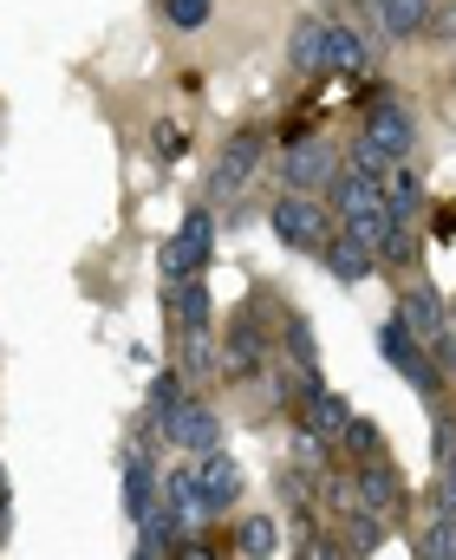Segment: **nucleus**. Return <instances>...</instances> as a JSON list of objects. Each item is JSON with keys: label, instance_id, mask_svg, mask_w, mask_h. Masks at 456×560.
I'll return each instance as SVG.
<instances>
[{"label": "nucleus", "instance_id": "f257e3e1", "mask_svg": "<svg viewBox=\"0 0 456 560\" xmlns=\"http://www.w3.org/2000/svg\"><path fill=\"white\" fill-rule=\"evenodd\" d=\"M268 229H274L288 248H301V255H326V242L339 235V229H332V209H326L319 196H301V189H288V196L268 202Z\"/></svg>", "mask_w": 456, "mask_h": 560}, {"label": "nucleus", "instance_id": "f03ea898", "mask_svg": "<svg viewBox=\"0 0 456 560\" xmlns=\"http://www.w3.org/2000/svg\"><path fill=\"white\" fill-rule=\"evenodd\" d=\"M378 352H385V359L398 365V378H405L411 392H424L431 405L444 398V365H437V352H431L424 339H411V332H405L398 319H385V326H378Z\"/></svg>", "mask_w": 456, "mask_h": 560}, {"label": "nucleus", "instance_id": "7ed1b4c3", "mask_svg": "<svg viewBox=\"0 0 456 560\" xmlns=\"http://www.w3.org/2000/svg\"><path fill=\"white\" fill-rule=\"evenodd\" d=\"M274 365V339H268V313L261 306H242L229 319V339H222V372L229 378H255Z\"/></svg>", "mask_w": 456, "mask_h": 560}, {"label": "nucleus", "instance_id": "20e7f679", "mask_svg": "<svg viewBox=\"0 0 456 560\" xmlns=\"http://www.w3.org/2000/svg\"><path fill=\"white\" fill-rule=\"evenodd\" d=\"M215 261V215L209 209H189L176 222V235L163 242V280H196Z\"/></svg>", "mask_w": 456, "mask_h": 560}, {"label": "nucleus", "instance_id": "39448f33", "mask_svg": "<svg viewBox=\"0 0 456 560\" xmlns=\"http://www.w3.org/2000/svg\"><path fill=\"white\" fill-rule=\"evenodd\" d=\"M365 143L378 150L385 170H391V163H411V150H418V118H411V105H405L398 92H385V98L365 112Z\"/></svg>", "mask_w": 456, "mask_h": 560}, {"label": "nucleus", "instance_id": "423d86ee", "mask_svg": "<svg viewBox=\"0 0 456 560\" xmlns=\"http://www.w3.org/2000/svg\"><path fill=\"white\" fill-rule=\"evenodd\" d=\"M339 150L326 138H294L288 143V156H281V183L288 189H301V196H332V183H339Z\"/></svg>", "mask_w": 456, "mask_h": 560}, {"label": "nucleus", "instance_id": "0eeeda50", "mask_svg": "<svg viewBox=\"0 0 456 560\" xmlns=\"http://www.w3.org/2000/svg\"><path fill=\"white\" fill-rule=\"evenodd\" d=\"M261 156H268V131L261 125H248V131H235V138L222 143V156H215V170H209V196L215 202H229V196H242V183L261 170Z\"/></svg>", "mask_w": 456, "mask_h": 560}, {"label": "nucleus", "instance_id": "6e6552de", "mask_svg": "<svg viewBox=\"0 0 456 560\" xmlns=\"http://www.w3.org/2000/svg\"><path fill=\"white\" fill-rule=\"evenodd\" d=\"M352 502H359L365 515H378V522H398V515H405V482H398V469H391L385 456H378V463H359Z\"/></svg>", "mask_w": 456, "mask_h": 560}, {"label": "nucleus", "instance_id": "1a4fd4ad", "mask_svg": "<svg viewBox=\"0 0 456 560\" xmlns=\"http://www.w3.org/2000/svg\"><path fill=\"white\" fill-rule=\"evenodd\" d=\"M163 443H176V450H189V456H209V450H222V418H215L202 398H183V411L163 423Z\"/></svg>", "mask_w": 456, "mask_h": 560}, {"label": "nucleus", "instance_id": "9d476101", "mask_svg": "<svg viewBox=\"0 0 456 560\" xmlns=\"http://www.w3.org/2000/svg\"><path fill=\"white\" fill-rule=\"evenodd\" d=\"M294 411H301V430L306 436H319V443H339L346 423H352V405H346L339 392H326V385H301Z\"/></svg>", "mask_w": 456, "mask_h": 560}, {"label": "nucleus", "instance_id": "9b49d317", "mask_svg": "<svg viewBox=\"0 0 456 560\" xmlns=\"http://www.w3.org/2000/svg\"><path fill=\"white\" fill-rule=\"evenodd\" d=\"M411 339H424V346H437L444 332H451V313H444V300H437V287L424 280V287H405V300H398V313H391Z\"/></svg>", "mask_w": 456, "mask_h": 560}, {"label": "nucleus", "instance_id": "f8f14e48", "mask_svg": "<svg viewBox=\"0 0 456 560\" xmlns=\"http://www.w3.org/2000/svg\"><path fill=\"white\" fill-rule=\"evenodd\" d=\"M288 59H294V72H306V79H319V72H339V59H332V20H319V13L294 20Z\"/></svg>", "mask_w": 456, "mask_h": 560}, {"label": "nucleus", "instance_id": "ddd939ff", "mask_svg": "<svg viewBox=\"0 0 456 560\" xmlns=\"http://www.w3.org/2000/svg\"><path fill=\"white\" fill-rule=\"evenodd\" d=\"M163 313L176 319V332H202L215 326V300H209V280H163Z\"/></svg>", "mask_w": 456, "mask_h": 560}, {"label": "nucleus", "instance_id": "4468645a", "mask_svg": "<svg viewBox=\"0 0 456 560\" xmlns=\"http://www.w3.org/2000/svg\"><path fill=\"white\" fill-rule=\"evenodd\" d=\"M189 469H196V482H202V495H209V509H215V515L242 502V482H248V476H242V463H235V456L209 450V456H196Z\"/></svg>", "mask_w": 456, "mask_h": 560}, {"label": "nucleus", "instance_id": "2eb2a0df", "mask_svg": "<svg viewBox=\"0 0 456 560\" xmlns=\"http://www.w3.org/2000/svg\"><path fill=\"white\" fill-rule=\"evenodd\" d=\"M163 502H169V515H176L189 535H202V528L215 522V509H209V495H202L196 469H169V476H163Z\"/></svg>", "mask_w": 456, "mask_h": 560}, {"label": "nucleus", "instance_id": "dca6fc26", "mask_svg": "<svg viewBox=\"0 0 456 560\" xmlns=\"http://www.w3.org/2000/svg\"><path fill=\"white\" fill-rule=\"evenodd\" d=\"M156 509H163V502H156V463L131 443V450H125V515H131L138 528H151Z\"/></svg>", "mask_w": 456, "mask_h": 560}, {"label": "nucleus", "instance_id": "f3484780", "mask_svg": "<svg viewBox=\"0 0 456 560\" xmlns=\"http://www.w3.org/2000/svg\"><path fill=\"white\" fill-rule=\"evenodd\" d=\"M281 352H288V372H294V385H319V339H313V326H306V313H281Z\"/></svg>", "mask_w": 456, "mask_h": 560}, {"label": "nucleus", "instance_id": "a211bd4d", "mask_svg": "<svg viewBox=\"0 0 456 560\" xmlns=\"http://www.w3.org/2000/svg\"><path fill=\"white\" fill-rule=\"evenodd\" d=\"M385 209H391V222H405V229L424 215V176H418L411 163H391V170H385Z\"/></svg>", "mask_w": 456, "mask_h": 560}, {"label": "nucleus", "instance_id": "6ab92c4d", "mask_svg": "<svg viewBox=\"0 0 456 560\" xmlns=\"http://www.w3.org/2000/svg\"><path fill=\"white\" fill-rule=\"evenodd\" d=\"M326 268H332V280H346V287H352V280H365L372 268H378V255H372L365 242H352V235L339 229V235L326 242Z\"/></svg>", "mask_w": 456, "mask_h": 560}, {"label": "nucleus", "instance_id": "aec40b11", "mask_svg": "<svg viewBox=\"0 0 456 560\" xmlns=\"http://www.w3.org/2000/svg\"><path fill=\"white\" fill-rule=\"evenodd\" d=\"M372 13L391 39H418L431 26V0H372Z\"/></svg>", "mask_w": 456, "mask_h": 560}, {"label": "nucleus", "instance_id": "412c9836", "mask_svg": "<svg viewBox=\"0 0 456 560\" xmlns=\"http://www.w3.org/2000/svg\"><path fill=\"white\" fill-rule=\"evenodd\" d=\"M235 548H242V560H274V548H281V522H274V515H248L242 535H235Z\"/></svg>", "mask_w": 456, "mask_h": 560}, {"label": "nucleus", "instance_id": "4be33fe9", "mask_svg": "<svg viewBox=\"0 0 456 560\" xmlns=\"http://www.w3.org/2000/svg\"><path fill=\"white\" fill-rule=\"evenodd\" d=\"M176 411H183V378H176V372H163V378H151V405H144V418L163 430Z\"/></svg>", "mask_w": 456, "mask_h": 560}, {"label": "nucleus", "instance_id": "5701e85b", "mask_svg": "<svg viewBox=\"0 0 456 560\" xmlns=\"http://www.w3.org/2000/svg\"><path fill=\"white\" fill-rule=\"evenodd\" d=\"M215 365H222V352H215L209 326H202V332H183V372H189V378H209Z\"/></svg>", "mask_w": 456, "mask_h": 560}, {"label": "nucleus", "instance_id": "b1692460", "mask_svg": "<svg viewBox=\"0 0 456 560\" xmlns=\"http://www.w3.org/2000/svg\"><path fill=\"white\" fill-rule=\"evenodd\" d=\"M378 261H385V268H411V261H418V235H411L405 222H391L385 242H378Z\"/></svg>", "mask_w": 456, "mask_h": 560}, {"label": "nucleus", "instance_id": "393cba45", "mask_svg": "<svg viewBox=\"0 0 456 560\" xmlns=\"http://www.w3.org/2000/svg\"><path fill=\"white\" fill-rule=\"evenodd\" d=\"M209 13H215V0H163V20H169V26H183V33L209 26Z\"/></svg>", "mask_w": 456, "mask_h": 560}, {"label": "nucleus", "instance_id": "a878e982", "mask_svg": "<svg viewBox=\"0 0 456 560\" xmlns=\"http://www.w3.org/2000/svg\"><path fill=\"white\" fill-rule=\"evenodd\" d=\"M301 560H359L346 541H332V535H319V528H306L301 535Z\"/></svg>", "mask_w": 456, "mask_h": 560}, {"label": "nucleus", "instance_id": "bb28decb", "mask_svg": "<svg viewBox=\"0 0 456 560\" xmlns=\"http://www.w3.org/2000/svg\"><path fill=\"white\" fill-rule=\"evenodd\" d=\"M339 443H346V450H352L359 463H372V456H378V430H372L365 418H352V423H346V436H339Z\"/></svg>", "mask_w": 456, "mask_h": 560}, {"label": "nucleus", "instance_id": "cd10ccee", "mask_svg": "<svg viewBox=\"0 0 456 560\" xmlns=\"http://www.w3.org/2000/svg\"><path fill=\"white\" fill-rule=\"evenodd\" d=\"M176 150H183V131L176 125H156V163H176Z\"/></svg>", "mask_w": 456, "mask_h": 560}, {"label": "nucleus", "instance_id": "c85d7f7f", "mask_svg": "<svg viewBox=\"0 0 456 560\" xmlns=\"http://www.w3.org/2000/svg\"><path fill=\"white\" fill-rule=\"evenodd\" d=\"M431 352H437V365H444V378H456V326L444 332V339H437V346H431Z\"/></svg>", "mask_w": 456, "mask_h": 560}, {"label": "nucleus", "instance_id": "c756f323", "mask_svg": "<svg viewBox=\"0 0 456 560\" xmlns=\"http://www.w3.org/2000/svg\"><path fill=\"white\" fill-rule=\"evenodd\" d=\"M444 502H451V509H456V456H451V463H444Z\"/></svg>", "mask_w": 456, "mask_h": 560}, {"label": "nucleus", "instance_id": "7c9ffc66", "mask_svg": "<svg viewBox=\"0 0 456 560\" xmlns=\"http://www.w3.org/2000/svg\"><path fill=\"white\" fill-rule=\"evenodd\" d=\"M189 560H215V555H189Z\"/></svg>", "mask_w": 456, "mask_h": 560}, {"label": "nucleus", "instance_id": "2f4dec72", "mask_svg": "<svg viewBox=\"0 0 456 560\" xmlns=\"http://www.w3.org/2000/svg\"><path fill=\"white\" fill-rule=\"evenodd\" d=\"M451 326H456V306H451Z\"/></svg>", "mask_w": 456, "mask_h": 560}]
</instances>
